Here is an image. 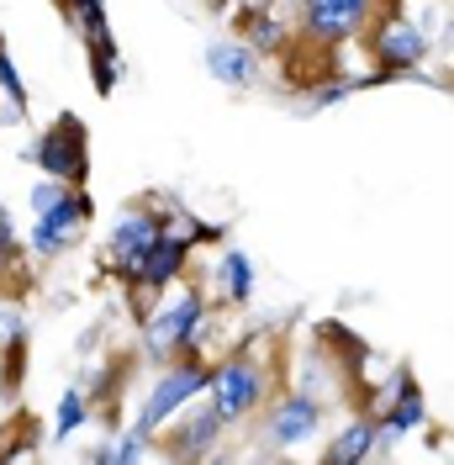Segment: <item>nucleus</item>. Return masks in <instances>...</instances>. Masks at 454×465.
Segmentation results:
<instances>
[{
  "label": "nucleus",
  "instance_id": "nucleus-2",
  "mask_svg": "<svg viewBox=\"0 0 454 465\" xmlns=\"http://www.w3.org/2000/svg\"><path fill=\"white\" fill-rule=\"evenodd\" d=\"M281 386H285V371H281V354H275V339L270 333H249L227 354L212 360L201 402L212 407L227 429H238V423H254L259 407L270 402Z\"/></svg>",
  "mask_w": 454,
  "mask_h": 465
},
{
  "label": "nucleus",
  "instance_id": "nucleus-23",
  "mask_svg": "<svg viewBox=\"0 0 454 465\" xmlns=\"http://www.w3.org/2000/svg\"><path fill=\"white\" fill-rule=\"evenodd\" d=\"M64 191H69L64 180H54V174H37V180H32V191H27V212H32V217H43V212H48Z\"/></svg>",
  "mask_w": 454,
  "mask_h": 465
},
{
  "label": "nucleus",
  "instance_id": "nucleus-8",
  "mask_svg": "<svg viewBox=\"0 0 454 465\" xmlns=\"http://www.w3.org/2000/svg\"><path fill=\"white\" fill-rule=\"evenodd\" d=\"M37 174H54L64 185H90V127L80 112H58L27 148H22Z\"/></svg>",
  "mask_w": 454,
  "mask_h": 465
},
{
  "label": "nucleus",
  "instance_id": "nucleus-6",
  "mask_svg": "<svg viewBox=\"0 0 454 465\" xmlns=\"http://www.w3.org/2000/svg\"><path fill=\"white\" fill-rule=\"evenodd\" d=\"M254 423H259V450L264 455H296L317 434H328V402L317 391L291 386V391H275L270 402L259 407Z\"/></svg>",
  "mask_w": 454,
  "mask_h": 465
},
{
  "label": "nucleus",
  "instance_id": "nucleus-21",
  "mask_svg": "<svg viewBox=\"0 0 454 465\" xmlns=\"http://www.w3.org/2000/svg\"><path fill=\"white\" fill-rule=\"evenodd\" d=\"M74 243H80L74 232H58V228H48V223H37V217H32V228H27V254H32V260H64Z\"/></svg>",
  "mask_w": 454,
  "mask_h": 465
},
{
  "label": "nucleus",
  "instance_id": "nucleus-15",
  "mask_svg": "<svg viewBox=\"0 0 454 465\" xmlns=\"http://www.w3.org/2000/svg\"><path fill=\"white\" fill-rule=\"evenodd\" d=\"M133 371H138V354H106V360H95V376H90V386H85L95 418H112L116 412V402H122Z\"/></svg>",
  "mask_w": 454,
  "mask_h": 465
},
{
  "label": "nucleus",
  "instance_id": "nucleus-24",
  "mask_svg": "<svg viewBox=\"0 0 454 465\" xmlns=\"http://www.w3.org/2000/svg\"><path fill=\"white\" fill-rule=\"evenodd\" d=\"M48 5H54L58 16H64V11H69V0H48Z\"/></svg>",
  "mask_w": 454,
  "mask_h": 465
},
{
  "label": "nucleus",
  "instance_id": "nucleus-19",
  "mask_svg": "<svg viewBox=\"0 0 454 465\" xmlns=\"http://www.w3.org/2000/svg\"><path fill=\"white\" fill-rule=\"evenodd\" d=\"M90 418H95V412H90L85 386H64V391H58V402H54V418H48V429H43V434L54 439V444H69Z\"/></svg>",
  "mask_w": 454,
  "mask_h": 465
},
{
  "label": "nucleus",
  "instance_id": "nucleus-17",
  "mask_svg": "<svg viewBox=\"0 0 454 465\" xmlns=\"http://www.w3.org/2000/svg\"><path fill=\"white\" fill-rule=\"evenodd\" d=\"M360 90H370V74L333 69V74H322V80H307V101H301L296 112L317 116V112H328V106H339V101H349V95H360Z\"/></svg>",
  "mask_w": 454,
  "mask_h": 465
},
{
  "label": "nucleus",
  "instance_id": "nucleus-12",
  "mask_svg": "<svg viewBox=\"0 0 454 465\" xmlns=\"http://www.w3.org/2000/svg\"><path fill=\"white\" fill-rule=\"evenodd\" d=\"M254 260L232 243H217V260H212V281H206V296L222 307V312H238L254 302Z\"/></svg>",
  "mask_w": 454,
  "mask_h": 465
},
{
  "label": "nucleus",
  "instance_id": "nucleus-22",
  "mask_svg": "<svg viewBox=\"0 0 454 465\" xmlns=\"http://www.w3.org/2000/svg\"><path fill=\"white\" fill-rule=\"evenodd\" d=\"M22 339H27V312H22V302L11 296V302H0V349L22 344Z\"/></svg>",
  "mask_w": 454,
  "mask_h": 465
},
{
  "label": "nucleus",
  "instance_id": "nucleus-3",
  "mask_svg": "<svg viewBox=\"0 0 454 465\" xmlns=\"http://www.w3.org/2000/svg\"><path fill=\"white\" fill-rule=\"evenodd\" d=\"M360 48L370 54V85H391V80H428L423 64L433 54L428 27L407 11V0H386L370 16Z\"/></svg>",
  "mask_w": 454,
  "mask_h": 465
},
{
  "label": "nucleus",
  "instance_id": "nucleus-7",
  "mask_svg": "<svg viewBox=\"0 0 454 465\" xmlns=\"http://www.w3.org/2000/svg\"><path fill=\"white\" fill-rule=\"evenodd\" d=\"M206 376H212V354H196V349H185V354H174L170 365H159L153 386L143 391V407H138V418H133V429L153 439L180 407H191L206 391Z\"/></svg>",
  "mask_w": 454,
  "mask_h": 465
},
{
  "label": "nucleus",
  "instance_id": "nucleus-14",
  "mask_svg": "<svg viewBox=\"0 0 454 465\" xmlns=\"http://www.w3.org/2000/svg\"><path fill=\"white\" fill-rule=\"evenodd\" d=\"M375 450H380L375 418H370L365 407H349L343 429H333V439L317 450V460L322 465H365V460H375Z\"/></svg>",
  "mask_w": 454,
  "mask_h": 465
},
{
  "label": "nucleus",
  "instance_id": "nucleus-20",
  "mask_svg": "<svg viewBox=\"0 0 454 465\" xmlns=\"http://www.w3.org/2000/svg\"><path fill=\"white\" fill-rule=\"evenodd\" d=\"M22 264H27V238L16 232L11 212L0 206V286H11V275H22Z\"/></svg>",
  "mask_w": 454,
  "mask_h": 465
},
{
  "label": "nucleus",
  "instance_id": "nucleus-13",
  "mask_svg": "<svg viewBox=\"0 0 454 465\" xmlns=\"http://www.w3.org/2000/svg\"><path fill=\"white\" fill-rule=\"evenodd\" d=\"M201 69L217 80L222 90H254L259 74H264V58L254 48H243L238 37H212L201 48Z\"/></svg>",
  "mask_w": 454,
  "mask_h": 465
},
{
  "label": "nucleus",
  "instance_id": "nucleus-5",
  "mask_svg": "<svg viewBox=\"0 0 454 465\" xmlns=\"http://www.w3.org/2000/svg\"><path fill=\"white\" fill-rule=\"evenodd\" d=\"M164 202H170V196L153 191V196H138V202H127L116 212L106 238H101V275H112L116 286L133 281L138 260L153 249V238L164 232Z\"/></svg>",
  "mask_w": 454,
  "mask_h": 465
},
{
  "label": "nucleus",
  "instance_id": "nucleus-1",
  "mask_svg": "<svg viewBox=\"0 0 454 465\" xmlns=\"http://www.w3.org/2000/svg\"><path fill=\"white\" fill-rule=\"evenodd\" d=\"M217 322H222V307L206 296V281L191 270V275H180L170 291H159L153 307L143 312V322H138V360L159 371V365H170L174 354H185V349L212 354V333H217Z\"/></svg>",
  "mask_w": 454,
  "mask_h": 465
},
{
  "label": "nucleus",
  "instance_id": "nucleus-18",
  "mask_svg": "<svg viewBox=\"0 0 454 465\" xmlns=\"http://www.w3.org/2000/svg\"><path fill=\"white\" fill-rule=\"evenodd\" d=\"M0 112L11 116L16 127L32 122V90H27V80H22V69H16V58H11L5 32H0Z\"/></svg>",
  "mask_w": 454,
  "mask_h": 465
},
{
  "label": "nucleus",
  "instance_id": "nucleus-10",
  "mask_svg": "<svg viewBox=\"0 0 454 465\" xmlns=\"http://www.w3.org/2000/svg\"><path fill=\"white\" fill-rule=\"evenodd\" d=\"M222 439H227V423L196 397L153 434V450H159V460H212L222 450Z\"/></svg>",
  "mask_w": 454,
  "mask_h": 465
},
{
  "label": "nucleus",
  "instance_id": "nucleus-9",
  "mask_svg": "<svg viewBox=\"0 0 454 465\" xmlns=\"http://www.w3.org/2000/svg\"><path fill=\"white\" fill-rule=\"evenodd\" d=\"M370 418H375V429H380V450H375V455H391L397 439L428 429V397H423V386H418V371H412V365H397V371L386 376V391L370 397Z\"/></svg>",
  "mask_w": 454,
  "mask_h": 465
},
{
  "label": "nucleus",
  "instance_id": "nucleus-16",
  "mask_svg": "<svg viewBox=\"0 0 454 465\" xmlns=\"http://www.w3.org/2000/svg\"><path fill=\"white\" fill-rule=\"evenodd\" d=\"M112 439H101V444H90L85 460L90 465H138V460H159V450H153V439L138 434L133 423L127 429H106Z\"/></svg>",
  "mask_w": 454,
  "mask_h": 465
},
{
  "label": "nucleus",
  "instance_id": "nucleus-4",
  "mask_svg": "<svg viewBox=\"0 0 454 465\" xmlns=\"http://www.w3.org/2000/svg\"><path fill=\"white\" fill-rule=\"evenodd\" d=\"M386 0H296L291 5V32H296V48H312V54L333 58L343 43H360L370 27V16L380 11Z\"/></svg>",
  "mask_w": 454,
  "mask_h": 465
},
{
  "label": "nucleus",
  "instance_id": "nucleus-11",
  "mask_svg": "<svg viewBox=\"0 0 454 465\" xmlns=\"http://www.w3.org/2000/svg\"><path fill=\"white\" fill-rule=\"evenodd\" d=\"M232 27H238V43L254 48L259 58H285L296 32H291V16H285L275 0H254L243 11H232Z\"/></svg>",
  "mask_w": 454,
  "mask_h": 465
}]
</instances>
